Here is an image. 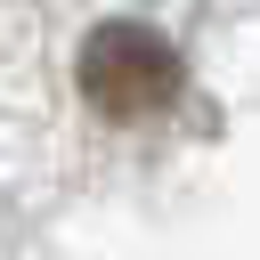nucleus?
<instances>
[{
	"mask_svg": "<svg viewBox=\"0 0 260 260\" xmlns=\"http://www.w3.org/2000/svg\"><path fill=\"white\" fill-rule=\"evenodd\" d=\"M179 81H187V65H179V49H171L154 24L114 16V24H98V32L81 41V98H89L106 122H154V114L179 98Z\"/></svg>",
	"mask_w": 260,
	"mask_h": 260,
	"instance_id": "obj_1",
	"label": "nucleus"
}]
</instances>
